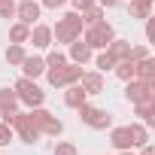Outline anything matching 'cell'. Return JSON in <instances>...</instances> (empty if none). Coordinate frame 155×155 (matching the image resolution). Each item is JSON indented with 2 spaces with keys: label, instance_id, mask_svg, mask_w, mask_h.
Masks as SVG:
<instances>
[{
  "label": "cell",
  "instance_id": "1",
  "mask_svg": "<svg viewBox=\"0 0 155 155\" xmlns=\"http://www.w3.org/2000/svg\"><path fill=\"white\" fill-rule=\"evenodd\" d=\"M79 34H82V15L79 12H64L61 18H58V25L52 28V40L55 43H73V40H79Z\"/></svg>",
  "mask_w": 155,
  "mask_h": 155
},
{
  "label": "cell",
  "instance_id": "2",
  "mask_svg": "<svg viewBox=\"0 0 155 155\" xmlns=\"http://www.w3.org/2000/svg\"><path fill=\"white\" fill-rule=\"evenodd\" d=\"M46 76H49V85H55V88H64V85L79 82V76H82V64L64 61V64H58V67H46Z\"/></svg>",
  "mask_w": 155,
  "mask_h": 155
},
{
  "label": "cell",
  "instance_id": "3",
  "mask_svg": "<svg viewBox=\"0 0 155 155\" xmlns=\"http://www.w3.org/2000/svg\"><path fill=\"white\" fill-rule=\"evenodd\" d=\"M3 122L18 134V140H25V143H37V140H40V128L31 122V116H28V113H6V116H3Z\"/></svg>",
  "mask_w": 155,
  "mask_h": 155
},
{
  "label": "cell",
  "instance_id": "4",
  "mask_svg": "<svg viewBox=\"0 0 155 155\" xmlns=\"http://www.w3.org/2000/svg\"><path fill=\"white\" fill-rule=\"evenodd\" d=\"M31 122L40 128V134H49V137H58L61 131H64V122L61 119H55L49 110H43V107H31Z\"/></svg>",
  "mask_w": 155,
  "mask_h": 155
},
{
  "label": "cell",
  "instance_id": "5",
  "mask_svg": "<svg viewBox=\"0 0 155 155\" xmlns=\"http://www.w3.org/2000/svg\"><path fill=\"white\" fill-rule=\"evenodd\" d=\"M12 88H15L18 101H21V104H28V107H43V101H46V91H43L34 79H28V76H21V79H18Z\"/></svg>",
  "mask_w": 155,
  "mask_h": 155
},
{
  "label": "cell",
  "instance_id": "6",
  "mask_svg": "<svg viewBox=\"0 0 155 155\" xmlns=\"http://www.w3.org/2000/svg\"><path fill=\"white\" fill-rule=\"evenodd\" d=\"M79 110V119L88 125V128H94V131H107L110 125H113V116L107 113V110H101V107H91L88 101L82 104V107H76Z\"/></svg>",
  "mask_w": 155,
  "mask_h": 155
},
{
  "label": "cell",
  "instance_id": "7",
  "mask_svg": "<svg viewBox=\"0 0 155 155\" xmlns=\"http://www.w3.org/2000/svg\"><path fill=\"white\" fill-rule=\"evenodd\" d=\"M113 37H116V31H113L110 21L88 25V31H85V43H88V49H107V46L113 43Z\"/></svg>",
  "mask_w": 155,
  "mask_h": 155
},
{
  "label": "cell",
  "instance_id": "8",
  "mask_svg": "<svg viewBox=\"0 0 155 155\" xmlns=\"http://www.w3.org/2000/svg\"><path fill=\"white\" fill-rule=\"evenodd\" d=\"M125 97H128L131 104L155 101V82H140V79H128V85H125Z\"/></svg>",
  "mask_w": 155,
  "mask_h": 155
},
{
  "label": "cell",
  "instance_id": "9",
  "mask_svg": "<svg viewBox=\"0 0 155 155\" xmlns=\"http://www.w3.org/2000/svg\"><path fill=\"white\" fill-rule=\"evenodd\" d=\"M40 9H43V6L37 3V0H21V3L15 6V15H18V21H21V25H28V28H31V25H37Z\"/></svg>",
  "mask_w": 155,
  "mask_h": 155
},
{
  "label": "cell",
  "instance_id": "10",
  "mask_svg": "<svg viewBox=\"0 0 155 155\" xmlns=\"http://www.w3.org/2000/svg\"><path fill=\"white\" fill-rule=\"evenodd\" d=\"M28 43H34V49H49L52 46V28L49 25H31V34H28Z\"/></svg>",
  "mask_w": 155,
  "mask_h": 155
},
{
  "label": "cell",
  "instance_id": "11",
  "mask_svg": "<svg viewBox=\"0 0 155 155\" xmlns=\"http://www.w3.org/2000/svg\"><path fill=\"white\" fill-rule=\"evenodd\" d=\"M134 79H140V82H155V61L146 55V58H140V61H134Z\"/></svg>",
  "mask_w": 155,
  "mask_h": 155
},
{
  "label": "cell",
  "instance_id": "12",
  "mask_svg": "<svg viewBox=\"0 0 155 155\" xmlns=\"http://www.w3.org/2000/svg\"><path fill=\"white\" fill-rule=\"evenodd\" d=\"M18 67L25 70L28 79H37V76H43V73H46V61H43V58H37V55H25V61H21Z\"/></svg>",
  "mask_w": 155,
  "mask_h": 155
},
{
  "label": "cell",
  "instance_id": "13",
  "mask_svg": "<svg viewBox=\"0 0 155 155\" xmlns=\"http://www.w3.org/2000/svg\"><path fill=\"white\" fill-rule=\"evenodd\" d=\"M64 88H67V91H64V104H67V107H73V110H76V107H82V104L88 101V94H85V88H82L79 82L64 85Z\"/></svg>",
  "mask_w": 155,
  "mask_h": 155
},
{
  "label": "cell",
  "instance_id": "14",
  "mask_svg": "<svg viewBox=\"0 0 155 155\" xmlns=\"http://www.w3.org/2000/svg\"><path fill=\"white\" fill-rule=\"evenodd\" d=\"M79 85L85 88V94H101V91H104V76H101V73H85V70H82Z\"/></svg>",
  "mask_w": 155,
  "mask_h": 155
},
{
  "label": "cell",
  "instance_id": "15",
  "mask_svg": "<svg viewBox=\"0 0 155 155\" xmlns=\"http://www.w3.org/2000/svg\"><path fill=\"white\" fill-rule=\"evenodd\" d=\"M70 61H73V64H85V61H91V49H88L85 40H73V43H70Z\"/></svg>",
  "mask_w": 155,
  "mask_h": 155
},
{
  "label": "cell",
  "instance_id": "16",
  "mask_svg": "<svg viewBox=\"0 0 155 155\" xmlns=\"http://www.w3.org/2000/svg\"><path fill=\"white\" fill-rule=\"evenodd\" d=\"M107 52H110L116 61H131V43H128V40H116V37H113V43L107 46Z\"/></svg>",
  "mask_w": 155,
  "mask_h": 155
},
{
  "label": "cell",
  "instance_id": "17",
  "mask_svg": "<svg viewBox=\"0 0 155 155\" xmlns=\"http://www.w3.org/2000/svg\"><path fill=\"white\" fill-rule=\"evenodd\" d=\"M15 107H18V94H15V88H12V91H9V88H0V116L15 113Z\"/></svg>",
  "mask_w": 155,
  "mask_h": 155
},
{
  "label": "cell",
  "instance_id": "18",
  "mask_svg": "<svg viewBox=\"0 0 155 155\" xmlns=\"http://www.w3.org/2000/svg\"><path fill=\"white\" fill-rule=\"evenodd\" d=\"M110 143L122 152V149H131V134H128V128H113L110 131Z\"/></svg>",
  "mask_w": 155,
  "mask_h": 155
},
{
  "label": "cell",
  "instance_id": "19",
  "mask_svg": "<svg viewBox=\"0 0 155 155\" xmlns=\"http://www.w3.org/2000/svg\"><path fill=\"white\" fill-rule=\"evenodd\" d=\"M97 21H104V6L91 3L88 9H82V25H85V28H88V25H97Z\"/></svg>",
  "mask_w": 155,
  "mask_h": 155
},
{
  "label": "cell",
  "instance_id": "20",
  "mask_svg": "<svg viewBox=\"0 0 155 155\" xmlns=\"http://www.w3.org/2000/svg\"><path fill=\"white\" fill-rule=\"evenodd\" d=\"M134 107H137V116L143 119V125L155 122V101H143V104H134Z\"/></svg>",
  "mask_w": 155,
  "mask_h": 155
},
{
  "label": "cell",
  "instance_id": "21",
  "mask_svg": "<svg viewBox=\"0 0 155 155\" xmlns=\"http://www.w3.org/2000/svg\"><path fill=\"white\" fill-rule=\"evenodd\" d=\"M128 134H131V146H143V143H149V131H146V125H128Z\"/></svg>",
  "mask_w": 155,
  "mask_h": 155
},
{
  "label": "cell",
  "instance_id": "22",
  "mask_svg": "<svg viewBox=\"0 0 155 155\" xmlns=\"http://www.w3.org/2000/svg\"><path fill=\"white\" fill-rule=\"evenodd\" d=\"M116 76H119V79L122 82H128V79H134V61H116Z\"/></svg>",
  "mask_w": 155,
  "mask_h": 155
},
{
  "label": "cell",
  "instance_id": "23",
  "mask_svg": "<svg viewBox=\"0 0 155 155\" xmlns=\"http://www.w3.org/2000/svg\"><path fill=\"white\" fill-rule=\"evenodd\" d=\"M28 34H31V28L21 25V21H15V25L9 28V40H12V43H28Z\"/></svg>",
  "mask_w": 155,
  "mask_h": 155
},
{
  "label": "cell",
  "instance_id": "24",
  "mask_svg": "<svg viewBox=\"0 0 155 155\" xmlns=\"http://www.w3.org/2000/svg\"><path fill=\"white\" fill-rule=\"evenodd\" d=\"M6 61H9V64H21V61H25V46H21V43H12V46L6 49Z\"/></svg>",
  "mask_w": 155,
  "mask_h": 155
},
{
  "label": "cell",
  "instance_id": "25",
  "mask_svg": "<svg viewBox=\"0 0 155 155\" xmlns=\"http://www.w3.org/2000/svg\"><path fill=\"white\" fill-rule=\"evenodd\" d=\"M94 64H97V70H101V73H107V70H113V67H116V58H113V55L104 49V52L94 58Z\"/></svg>",
  "mask_w": 155,
  "mask_h": 155
},
{
  "label": "cell",
  "instance_id": "26",
  "mask_svg": "<svg viewBox=\"0 0 155 155\" xmlns=\"http://www.w3.org/2000/svg\"><path fill=\"white\" fill-rule=\"evenodd\" d=\"M149 9H152V3H128V12L134 18H149Z\"/></svg>",
  "mask_w": 155,
  "mask_h": 155
},
{
  "label": "cell",
  "instance_id": "27",
  "mask_svg": "<svg viewBox=\"0 0 155 155\" xmlns=\"http://www.w3.org/2000/svg\"><path fill=\"white\" fill-rule=\"evenodd\" d=\"M43 61H46V67H58V64H64V61H67V55H64L61 49H52Z\"/></svg>",
  "mask_w": 155,
  "mask_h": 155
},
{
  "label": "cell",
  "instance_id": "28",
  "mask_svg": "<svg viewBox=\"0 0 155 155\" xmlns=\"http://www.w3.org/2000/svg\"><path fill=\"white\" fill-rule=\"evenodd\" d=\"M0 18H15V3L12 0H0Z\"/></svg>",
  "mask_w": 155,
  "mask_h": 155
},
{
  "label": "cell",
  "instance_id": "29",
  "mask_svg": "<svg viewBox=\"0 0 155 155\" xmlns=\"http://www.w3.org/2000/svg\"><path fill=\"white\" fill-rule=\"evenodd\" d=\"M12 143V128L6 122H0V146H9Z\"/></svg>",
  "mask_w": 155,
  "mask_h": 155
},
{
  "label": "cell",
  "instance_id": "30",
  "mask_svg": "<svg viewBox=\"0 0 155 155\" xmlns=\"http://www.w3.org/2000/svg\"><path fill=\"white\" fill-rule=\"evenodd\" d=\"M55 155H79V152H76L73 143H58V146H55Z\"/></svg>",
  "mask_w": 155,
  "mask_h": 155
},
{
  "label": "cell",
  "instance_id": "31",
  "mask_svg": "<svg viewBox=\"0 0 155 155\" xmlns=\"http://www.w3.org/2000/svg\"><path fill=\"white\" fill-rule=\"evenodd\" d=\"M149 52L143 49V46H131V61H140V58H146Z\"/></svg>",
  "mask_w": 155,
  "mask_h": 155
},
{
  "label": "cell",
  "instance_id": "32",
  "mask_svg": "<svg viewBox=\"0 0 155 155\" xmlns=\"http://www.w3.org/2000/svg\"><path fill=\"white\" fill-rule=\"evenodd\" d=\"M64 3H67V0H43L40 6H46V9H58V6H64Z\"/></svg>",
  "mask_w": 155,
  "mask_h": 155
},
{
  "label": "cell",
  "instance_id": "33",
  "mask_svg": "<svg viewBox=\"0 0 155 155\" xmlns=\"http://www.w3.org/2000/svg\"><path fill=\"white\" fill-rule=\"evenodd\" d=\"M94 3V0H73V6H76V12H82V9H88Z\"/></svg>",
  "mask_w": 155,
  "mask_h": 155
},
{
  "label": "cell",
  "instance_id": "34",
  "mask_svg": "<svg viewBox=\"0 0 155 155\" xmlns=\"http://www.w3.org/2000/svg\"><path fill=\"white\" fill-rule=\"evenodd\" d=\"M94 3H97V6H104V9H110V6H119L122 0H94Z\"/></svg>",
  "mask_w": 155,
  "mask_h": 155
},
{
  "label": "cell",
  "instance_id": "35",
  "mask_svg": "<svg viewBox=\"0 0 155 155\" xmlns=\"http://www.w3.org/2000/svg\"><path fill=\"white\" fill-rule=\"evenodd\" d=\"M140 155H155V149H152L149 143H143V146H140Z\"/></svg>",
  "mask_w": 155,
  "mask_h": 155
},
{
  "label": "cell",
  "instance_id": "36",
  "mask_svg": "<svg viewBox=\"0 0 155 155\" xmlns=\"http://www.w3.org/2000/svg\"><path fill=\"white\" fill-rule=\"evenodd\" d=\"M131 3H152V0H131Z\"/></svg>",
  "mask_w": 155,
  "mask_h": 155
},
{
  "label": "cell",
  "instance_id": "37",
  "mask_svg": "<svg viewBox=\"0 0 155 155\" xmlns=\"http://www.w3.org/2000/svg\"><path fill=\"white\" fill-rule=\"evenodd\" d=\"M122 155H131V149H122Z\"/></svg>",
  "mask_w": 155,
  "mask_h": 155
}]
</instances>
